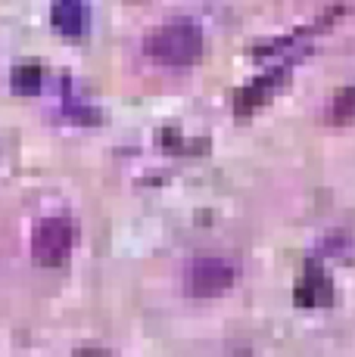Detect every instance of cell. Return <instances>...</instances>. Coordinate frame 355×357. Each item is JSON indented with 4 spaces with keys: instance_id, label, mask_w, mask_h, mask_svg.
Masks as SVG:
<instances>
[{
    "instance_id": "obj_3",
    "label": "cell",
    "mask_w": 355,
    "mask_h": 357,
    "mask_svg": "<svg viewBox=\"0 0 355 357\" xmlns=\"http://www.w3.org/2000/svg\"><path fill=\"white\" fill-rule=\"evenodd\" d=\"M234 286V264L228 258L206 255L190 261L187 267V292L194 298H218Z\"/></svg>"
},
{
    "instance_id": "obj_5",
    "label": "cell",
    "mask_w": 355,
    "mask_h": 357,
    "mask_svg": "<svg viewBox=\"0 0 355 357\" xmlns=\"http://www.w3.org/2000/svg\"><path fill=\"white\" fill-rule=\"evenodd\" d=\"M53 29L63 38H85L91 31V6L87 0H53Z\"/></svg>"
},
{
    "instance_id": "obj_4",
    "label": "cell",
    "mask_w": 355,
    "mask_h": 357,
    "mask_svg": "<svg viewBox=\"0 0 355 357\" xmlns=\"http://www.w3.org/2000/svg\"><path fill=\"white\" fill-rule=\"evenodd\" d=\"M293 301L299 307H324L333 301V286H331V277L321 271V264L309 261L305 264V273L299 277L296 283V292H293Z\"/></svg>"
},
{
    "instance_id": "obj_1",
    "label": "cell",
    "mask_w": 355,
    "mask_h": 357,
    "mask_svg": "<svg viewBox=\"0 0 355 357\" xmlns=\"http://www.w3.org/2000/svg\"><path fill=\"white\" fill-rule=\"evenodd\" d=\"M143 50L150 59L172 68L194 66L203 56V31L194 22H168L147 34Z\"/></svg>"
},
{
    "instance_id": "obj_6",
    "label": "cell",
    "mask_w": 355,
    "mask_h": 357,
    "mask_svg": "<svg viewBox=\"0 0 355 357\" xmlns=\"http://www.w3.org/2000/svg\"><path fill=\"white\" fill-rule=\"evenodd\" d=\"M281 81H284V72H281V68H275V72L262 75V78H256L252 84H247L243 91H237V100H234L237 112L249 115L252 109H259L262 102H268L271 97H275L277 87H281Z\"/></svg>"
},
{
    "instance_id": "obj_8",
    "label": "cell",
    "mask_w": 355,
    "mask_h": 357,
    "mask_svg": "<svg viewBox=\"0 0 355 357\" xmlns=\"http://www.w3.org/2000/svg\"><path fill=\"white\" fill-rule=\"evenodd\" d=\"M355 119V87H343L331 102V121L333 125H346Z\"/></svg>"
},
{
    "instance_id": "obj_9",
    "label": "cell",
    "mask_w": 355,
    "mask_h": 357,
    "mask_svg": "<svg viewBox=\"0 0 355 357\" xmlns=\"http://www.w3.org/2000/svg\"><path fill=\"white\" fill-rule=\"evenodd\" d=\"M72 357H115L109 351H100V348H85V351H75Z\"/></svg>"
},
{
    "instance_id": "obj_2",
    "label": "cell",
    "mask_w": 355,
    "mask_h": 357,
    "mask_svg": "<svg viewBox=\"0 0 355 357\" xmlns=\"http://www.w3.org/2000/svg\"><path fill=\"white\" fill-rule=\"evenodd\" d=\"M72 245H75V230L69 218L63 215L44 218L35 227V236H31V255L44 267H59L69 261Z\"/></svg>"
},
{
    "instance_id": "obj_7",
    "label": "cell",
    "mask_w": 355,
    "mask_h": 357,
    "mask_svg": "<svg viewBox=\"0 0 355 357\" xmlns=\"http://www.w3.org/2000/svg\"><path fill=\"white\" fill-rule=\"evenodd\" d=\"M10 84L16 93H22V97H31V93L41 91V84H44V72H41L38 63H19L13 68L10 75Z\"/></svg>"
}]
</instances>
